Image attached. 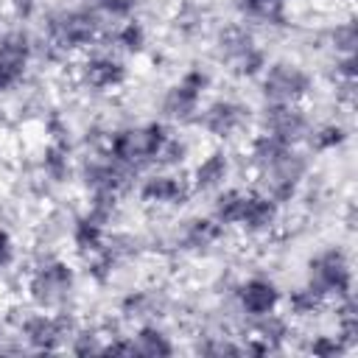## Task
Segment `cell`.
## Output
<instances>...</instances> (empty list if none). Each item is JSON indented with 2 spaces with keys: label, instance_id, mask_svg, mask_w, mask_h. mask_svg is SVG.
<instances>
[{
  "label": "cell",
  "instance_id": "1",
  "mask_svg": "<svg viewBox=\"0 0 358 358\" xmlns=\"http://www.w3.org/2000/svg\"><path fill=\"white\" fill-rule=\"evenodd\" d=\"M171 137V129L162 120H143V123H126L103 137L101 151L112 157L120 168H126L131 176L154 168L159 162V154Z\"/></svg>",
  "mask_w": 358,
  "mask_h": 358
},
{
  "label": "cell",
  "instance_id": "2",
  "mask_svg": "<svg viewBox=\"0 0 358 358\" xmlns=\"http://www.w3.org/2000/svg\"><path fill=\"white\" fill-rule=\"evenodd\" d=\"M103 34V20L84 6H62L45 17V42L50 53L70 56L92 48Z\"/></svg>",
  "mask_w": 358,
  "mask_h": 358
},
{
  "label": "cell",
  "instance_id": "3",
  "mask_svg": "<svg viewBox=\"0 0 358 358\" xmlns=\"http://www.w3.org/2000/svg\"><path fill=\"white\" fill-rule=\"evenodd\" d=\"M25 291L34 308L42 310H62L73 291H76V268L64 260V257H42L25 280Z\"/></svg>",
  "mask_w": 358,
  "mask_h": 358
},
{
  "label": "cell",
  "instance_id": "4",
  "mask_svg": "<svg viewBox=\"0 0 358 358\" xmlns=\"http://www.w3.org/2000/svg\"><path fill=\"white\" fill-rule=\"evenodd\" d=\"M305 285L324 302H341L352 296V260L341 246H324L305 266Z\"/></svg>",
  "mask_w": 358,
  "mask_h": 358
},
{
  "label": "cell",
  "instance_id": "5",
  "mask_svg": "<svg viewBox=\"0 0 358 358\" xmlns=\"http://www.w3.org/2000/svg\"><path fill=\"white\" fill-rule=\"evenodd\" d=\"M215 59L238 78H257L268 64V53L246 25H227L218 31Z\"/></svg>",
  "mask_w": 358,
  "mask_h": 358
},
{
  "label": "cell",
  "instance_id": "6",
  "mask_svg": "<svg viewBox=\"0 0 358 358\" xmlns=\"http://www.w3.org/2000/svg\"><path fill=\"white\" fill-rule=\"evenodd\" d=\"M255 173H257V190H263L268 199H274L282 207L299 196V190L310 173V157L294 145L280 159H274L271 165H266Z\"/></svg>",
  "mask_w": 358,
  "mask_h": 358
},
{
  "label": "cell",
  "instance_id": "7",
  "mask_svg": "<svg viewBox=\"0 0 358 358\" xmlns=\"http://www.w3.org/2000/svg\"><path fill=\"white\" fill-rule=\"evenodd\" d=\"M257 81L263 103H302L313 92V73L294 59L268 62Z\"/></svg>",
  "mask_w": 358,
  "mask_h": 358
},
{
  "label": "cell",
  "instance_id": "8",
  "mask_svg": "<svg viewBox=\"0 0 358 358\" xmlns=\"http://www.w3.org/2000/svg\"><path fill=\"white\" fill-rule=\"evenodd\" d=\"M213 78L204 67H187L159 98V112L165 120L171 123H193L199 109H201V101H204V92L210 90Z\"/></svg>",
  "mask_w": 358,
  "mask_h": 358
},
{
  "label": "cell",
  "instance_id": "9",
  "mask_svg": "<svg viewBox=\"0 0 358 358\" xmlns=\"http://www.w3.org/2000/svg\"><path fill=\"white\" fill-rule=\"evenodd\" d=\"M73 322L62 310H31L22 316L17 333L34 352H59L73 336Z\"/></svg>",
  "mask_w": 358,
  "mask_h": 358
},
{
  "label": "cell",
  "instance_id": "10",
  "mask_svg": "<svg viewBox=\"0 0 358 358\" xmlns=\"http://www.w3.org/2000/svg\"><path fill=\"white\" fill-rule=\"evenodd\" d=\"M78 179L87 190V199H117L131 187V173L126 168H120L112 157H106L103 151L90 154L81 165H78Z\"/></svg>",
  "mask_w": 358,
  "mask_h": 358
},
{
  "label": "cell",
  "instance_id": "11",
  "mask_svg": "<svg viewBox=\"0 0 358 358\" xmlns=\"http://www.w3.org/2000/svg\"><path fill=\"white\" fill-rule=\"evenodd\" d=\"M34 39L22 28H11L0 36V92L17 90L31 70Z\"/></svg>",
  "mask_w": 358,
  "mask_h": 358
},
{
  "label": "cell",
  "instance_id": "12",
  "mask_svg": "<svg viewBox=\"0 0 358 358\" xmlns=\"http://www.w3.org/2000/svg\"><path fill=\"white\" fill-rule=\"evenodd\" d=\"M257 123H260V131H268L288 145L305 143L313 129V120L302 103H263Z\"/></svg>",
  "mask_w": 358,
  "mask_h": 358
},
{
  "label": "cell",
  "instance_id": "13",
  "mask_svg": "<svg viewBox=\"0 0 358 358\" xmlns=\"http://www.w3.org/2000/svg\"><path fill=\"white\" fill-rule=\"evenodd\" d=\"M78 78L92 92H117L129 81V64L115 50H98L81 62Z\"/></svg>",
  "mask_w": 358,
  "mask_h": 358
},
{
  "label": "cell",
  "instance_id": "14",
  "mask_svg": "<svg viewBox=\"0 0 358 358\" xmlns=\"http://www.w3.org/2000/svg\"><path fill=\"white\" fill-rule=\"evenodd\" d=\"M249 106L238 98H215L207 106L199 109L196 123L215 140H229L235 134H241L249 123Z\"/></svg>",
  "mask_w": 358,
  "mask_h": 358
},
{
  "label": "cell",
  "instance_id": "15",
  "mask_svg": "<svg viewBox=\"0 0 358 358\" xmlns=\"http://www.w3.org/2000/svg\"><path fill=\"white\" fill-rule=\"evenodd\" d=\"M232 296H235V305L238 310L246 316V319H260L266 313H274L280 310L282 305V291L280 285L266 277V274H252L246 280H241L235 288H232Z\"/></svg>",
  "mask_w": 358,
  "mask_h": 358
},
{
  "label": "cell",
  "instance_id": "16",
  "mask_svg": "<svg viewBox=\"0 0 358 358\" xmlns=\"http://www.w3.org/2000/svg\"><path fill=\"white\" fill-rule=\"evenodd\" d=\"M190 185L185 176L173 173V168L148 173L137 185V199L148 207H182L190 199Z\"/></svg>",
  "mask_w": 358,
  "mask_h": 358
},
{
  "label": "cell",
  "instance_id": "17",
  "mask_svg": "<svg viewBox=\"0 0 358 358\" xmlns=\"http://www.w3.org/2000/svg\"><path fill=\"white\" fill-rule=\"evenodd\" d=\"M252 327H249V336L243 341V350L246 352H255V355H266V352H280L291 336V319L282 316V313H266L260 319H249Z\"/></svg>",
  "mask_w": 358,
  "mask_h": 358
},
{
  "label": "cell",
  "instance_id": "18",
  "mask_svg": "<svg viewBox=\"0 0 358 358\" xmlns=\"http://www.w3.org/2000/svg\"><path fill=\"white\" fill-rule=\"evenodd\" d=\"M280 204L274 199H268L263 190H246V199H243V207H241V218H238V227L241 232L246 235H268L277 224H280Z\"/></svg>",
  "mask_w": 358,
  "mask_h": 358
},
{
  "label": "cell",
  "instance_id": "19",
  "mask_svg": "<svg viewBox=\"0 0 358 358\" xmlns=\"http://www.w3.org/2000/svg\"><path fill=\"white\" fill-rule=\"evenodd\" d=\"M224 232L227 229L213 215H193L176 229V249L187 255H207L221 243Z\"/></svg>",
  "mask_w": 358,
  "mask_h": 358
},
{
  "label": "cell",
  "instance_id": "20",
  "mask_svg": "<svg viewBox=\"0 0 358 358\" xmlns=\"http://www.w3.org/2000/svg\"><path fill=\"white\" fill-rule=\"evenodd\" d=\"M229 173H232V157L224 148H213L190 168L187 176L190 193H215L227 185Z\"/></svg>",
  "mask_w": 358,
  "mask_h": 358
},
{
  "label": "cell",
  "instance_id": "21",
  "mask_svg": "<svg viewBox=\"0 0 358 358\" xmlns=\"http://www.w3.org/2000/svg\"><path fill=\"white\" fill-rule=\"evenodd\" d=\"M109 241V221L92 215V213H81L76 215L73 227H70V243L76 249V255H81L84 260L92 257L95 252H101Z\"/></svg>",
  "mask_w": 358,
  "mask_h": 358
},
{
  "label": "cell",
  "instance_id": "22",
  "mask_svg": "<svg viewBox=\"0 0 358 358\" xmlns=\"http://www.w3.org/2000/svg\"><path fill=\"white\" fill-rule=\"evenodd\" d=\"M129 341V355H143V358H168L176 352L173 338L168 336V330L157 322H143L134 327L131 336H126Z\"/></svg>",
  "mask_w": 358,
  "mask_h": 358
},
{
  "label": "cell",
  "instance_id": "23",
  "mask_svg": "<svg viewBox=\"0 0 358 358\" xmlns=\"http://www.w3.org/2000/svg\"><path fill=\"white\" fill-rule=\"evenodd\" d=\"M162 310V296L154 291V288H137V291H129L123 299H120V313L123 319L134 322V324H143V322H154Z\"/></svg>",
  "mask_w": 358,
  "mask_h": 358
},
{
  "label": "cell",
  "instance_id": "24",
  "mask_svg": "<svg viewBox=\"0 0 358 358\" xmlns=\"http://www.w3.org/2000/svg\"><path fill=\"white\" fill-rule=\"evenodd\" d=\"M235 8L243 20L260 22V25H285L291 0H235Z\"/></svg>",
  "mask_w": 358,
  "mask_h": 358
},
{
  "label": "cell",
  "instance_id": "25",
  "mask_svg": "<svg viewBox=\"0 0 358 358\" xmlns=\"http://www.w3.org/2000/svg\"><path fill=\"white\" fill-rule=\"evenodd\" d=\"M39 171H42L45 179H50V182H56V185L67 182L70 173H73L70 143H64V140H50V143L42 148V154H39Z\"/></svg>",
  "mask_w": 358,
  "mask_h": 358
},
{
  "label": "cell",
  "instance_id": "26",
  "mask_svg": "<svg viewBox=\"0 0 358 358\" xmlns=\"http://www.w3.org/2000/svg\"><path fill=\"white\" fill-rule=\"evenodd\" d=\"M112 45H115V53H126V56H140L148 45V28L143 25V20L137 17H129V20H120L112 31Z\"/></svg>",
  "mask_w": 358,
  "mask_h": 358
},
{
  "label": "cell",
  "instance_id": "27",
  "mask_svg": "<svg viewBox=\"0 0 358 358\" xmlns=\"http://www.w3.org/2000/svg\"><path fill=\"white\" fill-rule=\"evenodd\" d=\"M288 148H294V145L282 143L280 137H274V134H268V131H257V134H252V140H249V165H252L255 171H260V168L271 165L274 159H280Z\"/></svg>",
  "mask_w": 358,
  "mask_h": 358
},
{
  "label": "cell",
  "instance_id": "28",
  "mask_svg": "<svg viewBox=\"0 0 358 358\" xmlns=\"http://www.w3.org/2000/svg\"><path fill=\"white\" fill-rule=\"evenodd\" d=\"M350 140V131H347V126L344 123H338V120H327V123H313V129H310V134H308V145H310V151H316V154H330V151H336V148H341L344 143Z\"/></svg>",
  "mask_w": 358,
  "mask_h": 358
},
{
  "label": "cell",
  "instance_id": "29",
  "mask_svg": "<svg viewBox=\"0 0 358 358\" xmlns=\"http://www.w3.org/2000/svg\"><path fill=\"white\" fill-rule=\"evenodd\" d=\"M285 308H288V319H313L327 308V302L302 282L285 296Z\"/></svg>",
  "mask_w": 358,
  "mask_h": 358
},
{
  "label": "cell",
  "instance_id": "30",
  "mask_svg": "<svg viewBox=\"0 0 358 358\" xmlns=\"http://www.w3.org/2000/svg\"><path fill=\"white\" fill-rule=\"evenodd\" d=\"M336 333L341 336V341L347 347L355 344V336H358V313H355V299L352 296L336 302Z\"/></svg>",
  "mask_w": 358,
  "mask_h": 358
},
{
  "label": "cell",
  "instance_id": "31",
  "mask_svg": "<svg viewBox=\"0 0 358 358\" xmlns=\"http://www.w3.org/2000/svg\"><path fill=\"white\" fill-rule=\"evenodd\" d=\"M87 6L101 17V20H129L134 17L140 0H87Z\"/></svg>",
  "mask_w": 358,
  "mask_h": 358
},
{
  "label": "cell",
  "instance_id": "32",
  "mask_svg": "<svg viewBox=\"0 0 358 358\" xmlns=\"http://www.w3.org/2000/svg\"><path fill=\"white\" fill-rule=\"evenodd\" d=\"M355 45H358V31H355V20L352 17L336 22V28H330V48H333L336 56L355 53Z\"/></svg>",
  "mask_w": 358,
  "mask_h": 358
},
{
  "label": "cell",
  "instance_id": "33",
  "mask_svg": "<svg viewBox=\"0 0 358 358\" xmlns=\"http://www.w3.org/2000/svg\"><path fill=\"white\" fill-rule=\"evenodd\" d=\"M106 338H109V336H101L98 330H73V336H70V350L78 352V355L103 352Z\"/></svg>",
  "mask_w": 358,
  "mask_h": 358
},
{
  "label": "cell",
  "instance_id": "34",
  "mask_svg": "<svg viewBox=\"0 0 358 358\" xmlns=\"http://www.w3.org/2000/svg\"><path fill=\"white\" fill-rule=\"evenodd\" d=\"M310 355H322V358H336V355H344L350 347L341 341V336L336 333V336H324V333H319V336H313L310 341H308V347H305Z\"/></svg>",
  "mask_w": 358,
  "mask_h": 358
},
{
  "label": "cell",
  "instance_id": "35",
  "mask_svg": "<svg viewBox=\"0 0 358 358\" xmlns=\"http://www.w3.org/2000/svg\"><path fill=\"white\" fill-rule=\"evenodd\" d=\"M199 352L204 355H243V341H232L229 336H207L199 341Z\"/></svg>",
  "mask_w": 358,
  "mask_h": 358
},
{
  "label": "cell",
  "instance_id": "36",
  "mask_svg": "<svg viewBox=\"0 0 358 358\" xmlns=\"http://www.w3.org/2000/svg\"><path fill=\"white\" fill-rule=\"evenodd\" d=\"M185 157H187V143H185L179 134L171 131V137H168V143H165V148H162L157 165H159V168H179V165L185 162Z\"/></svg>",
  "mask_w": 358,
  "mask_h": 358
},
{
  "label": "cell",
  "instance_id": "37",
  "mask_svg": "<svg viewBox=\"0 0 358 358\" xmlns=\"http://www.w3.org/2000/svg\"><path fill=\"white\" fill-rule=\"evenodd\" d=\"M333 76H336L338 87H355V78H358V59H355V53L336 56L333 59Z\"/></svg>",
  "mask_w": 358,
  "mask_h": 358
},
{
  "label": "cell",
  "instance_id": "38",
  "mask_svg": "<svg viewBox=\"0 0 358 358\" xmlns=\"http://www.w3.org/2000/svg\"><path fill=\"white\" fill-rule=\"evenodd\" d=\"M14 257H17V243H14L11 232L6 227H0V271L8 268L14 263Z\"/></svg>",
  "mask_w": 358,
  "mask_h": 358
},
{
  "label": "cell",
  "instance_id": "39",
  "mask_svg": "<svg viewBox=\"0 0 358 358\" xmlns=\"http://www.w3.org/2000/svg\"><path fill=\"white\" fill-rule=\"evenodd\" d=\"M39 3H42V0H8L11 11H14L20 20H31V17L39 11Z\"/></svg>",
  "mask_w": 358,
  "mask_h": 358
},
{
  "label": "cell",
  "instance_id": "40",
  "mask_svg": "<svg viewBox=\"0 0 358 358\" xmlns=\"http://www.w3.org/2000/svg\"><path fill=\"white\" fill-rule=\"evenodd\" d=\"M0 338H3V324H0Z\"/></svg>",
  "mask_w": 358,
  "mask_h": 358
}]
</instances>
